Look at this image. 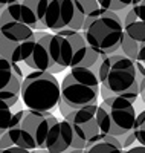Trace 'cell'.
<instances>
[{
	"label": "cell",
	"mask_w": 145,
	"mask_h": 153,
	"mask_svg": "<svg viewBox=\"0 0 145 153\" xmlns=\"http://www.w3.org/2000/svg\"><path fill=\"white\" fill-rule=\"evenodd\" d=\"M124 149L119 143V139L113 135L98 133L92 136L84 146L83 152L87 153H121Z\"/></svg>",
	"instance_id": "cell-14"
},
{
	"label": "cell",
	"mask_w": 145,
	"mask_h": 153,
	"mask_svg": "<svg viewBox=\"0 0 145 153\" xmlns=\"http://www.w3.org/2000/svg\"><path fill=\"white\" fill-rule=\"evenodd\" d=\"M63 118L67 120L73 132L72 146L66 153L83 152L89 139L99 133L98 124H96V104H89V106L73 109L67 115H64Z\"/></svg>",
	"instance_id": "cell-8"
},
{
	"label": "cell",
	"mask_w": 145,
	"mask_h": 153,
	"mask_svg": "<svg viewBox=\"0 0 145 153\" xmlns=\"http://www.w3.org/2000/svg\"><path fill=\"white\" fill-rule=\"evenodd\" d=\"M75 19V8L72 0H50L43 23L46 29L50 32H57L60 29H69Z\"/></svg>",
	"instance_id": "cell-9"
},
{
	"label": "cell",
	"mask_w": 145,
	"mask_h": 153,
	"mask_svg": "<svg viewBox=\"0 0 145 153\" xmlns=\"http://www.w3.org/2000/svg\"><path fill=\"white\" fill-rule=\"evenodd\" d=\"M131 132L136 136V143L144 144L145 146V112L141 110L139 113H136V118L131 127Z\"/></svg>",
	"instance_id": "cell-18"
},
{
	"label": "cell",
	"mask_w": 145,
	"mask_h": 153,
	"mask_svg": "<svg viewBox=\"0 0 145 153\" xmlns=\"http://www.w3.org/2000/svg\"><path fill=\"white\" fill-rule=\"evenodd\" d=\"M57 107L60 109V113H61V117H64V115H67V113H69L70 110H73V109H72L70 106H67V104H66V103H64V101H63L61 98L58 100V104H57Z\"/></svg>",
	"instance_id": "cell-22"
},
{
	"label": "cell",
	"mask_w": 145,
	"mask_h": 153,
	"mask_svg": "<svg viewBox=\"0 0 145 153\" xmlns=\"http://www.w3.org/2000/svg\"><path fill=\"white\" fill-rule=\"evenodd\" d=\"M130 9L141 19H144V12H145V0H131Z\"/></svg>",
	"instance_id": "cell-20"
},
{
	"label": "cell",
	"mask_w": 145,
	"mask_h": 153,
	"mask_svg": "<svg viewBox=\"0 0 145 153\" xmlns=\"http://www.w3.org/2000/svg\"><path fill=\"white\" fill-rule=\"evenodd\" d=\"M3 8H5V5H2V3H0V11H2Z\"/></svg>",
	"instance_id": "cell-25"
},
{
	"label": "cell",
	"mask_w": 145,
	"mask_h": 153,
	"mask_svg": "<svg viewBox=\"0 0 145 153\" xmlns=\"http://www.w3.org/2000/svg\"><path fill=\"white\" fill-rule=\"evenodd\" d=\"M64 75L60 84V98L72 109L89 104H98L99 80L90 68L73 66Z\"/></svg>",
	"instance_id": "cell-4"
},
{
	"label": "cell",
	"mask_w": 145,
	"mask_h": 153,
	"mask_svg": "<svg viewBox=\"0 0 145 153\" xmlns=\"http://www.w3.org/2000/svg\"><path fill=\"white\" fill-rule=\"evenodd\" d=\"M29 150L28 149H24V147H20V146H11L5 150H2L0 153H28Z\"/></svg>",
	"instance_id": "cell-21"
},
{
	"label": "cell",
	"mask_w": 145,
	"mask_h": 153,
	"mask_svg": "<svg viewBox=\"0 0 145 153\" xmlns=\"http://www.w3.org/2000/svg\"><path fill=\"white\" fill-rule=\"evenodd\" d=\"M136 107L121 95H109L96 104V124L99 133L119 136L131 130L136 118Z\"/></svg>",
	"instance_id": "cell-5"
},
{
	"label": "cell",
	"mask_w": 145,
	"mask_h": 153,
	"mask_svg": "<svg viewBox=\"0 0 145 153\" xmlns=\"http://www.w3.org/2000/svg\"><path fill=\"white\" fill-rule=\"evenodd\" d=\"M20 98L26 109L52 112L60 100V83L55 74L44 71L28 72L20 84Z\"/></svg>",
	"instance_id": "cell-3"
},
{
	"label": "cell",
	"mask_w": 145,
	"mask_h": 153,
	"mask_svg": "<svg viewBox=\"0 0 145 153\" xmlns=\"http://www.w3.org/2000/svg\"><path fill=\"white\" fill-rule=\"evenodd\" d=\"M32 34H34V29L20 23L18 20L12 19L5 8L0 11V35L6 38L8 42L21 43L24 40H28Z\"/></svg>",
	"instance_id": "cell-12"
},
{
	"label": "cell",
	"mask_w": 145,
	"mask_h": 153,
	"mask_svg": "<svg viewBox=\"0 0 145 153\" xmlns=\"http://www.w3.org/2000/svg\"><path fill=\"white\" fill-rule=\"evenodd\" d=\"M0 3H2V5H5V6H6V3H8V0H0Z\"/></svg>",
	"instance_id": "cell-24"
},
{
	"label": "cell",
	"mask_w": 145,
	"mask_h": 153,
	"mask_svg": "<svg viewBox=\"0 0 145 153\" xmlns=\"http://www.w3.org/2000/svg\"><path fill=\"white\" fill-rule=\"evenodd\" d=\"M122 28H124V34L127 37H130L133 42L139 43V45H145V23L144 19L138 17L133 11L127 9L125 17L122 19Z\"/></svg>",
	"instance_id": "cell-15"
},
{
	"label": "cell",
	"mask_w": 145,
	"mask_h": 153,
	"mask_svg": "<svg viewBox=\"0 0 145 153\" xmlns=\"http://www.w3.org/2000/svg\"><path fill=\"white\" fill-rule=\"evenodd\" d=\"M54 120V113L49 110L40 112L32 109H23L18 120L12 124L16 130V146L24 147L29 152L44 149L46 135Z\"/></svg>",
	"instance_id": "cell-6"
},
{
	"label": "cell",
	"mask_w": 145,
	"mask_h": 153,
	"mask_svg": "<svg viewBox=\"0 0 145 153\" xmlns=\"http://www.w3.org/2000/svg\"><path fill=\"white\" fill-rule=\"evenodd\" d=\"M20 84L21 78L12 69L11 63L0 55V98L11 107L20 101Z\"/></svg>",
	"instance_id": "cell-11"
},
{
	"label": "cell",
	"mask_w": 145,
	"mask_h": 153,
	"mask_svg": "<svg viewBox=\"0 0 145 153\" xmlns=\"http://www.w3.org/2000/svg\"><path fill=\"white\" fill-rule=\"evenodd\" d=\"M50 35L52 32L37 29L28 40L18 43L20 58L31 71H44L50 74L64 72V69L57 66L52 58Z\"/></svg>",
	"instance_id": "cell-7"
},
{
	"label": "cell",
	"mask_w": 145,
	"mask_h": 153,
	"mask_svg": "<svg viewBox=\"0 0 145 153\" xmlns=\"http://www.w3.org/2000/svg\"><path fill=\"white\" fill-rule=\"evenodd\" d=\"M144 147H145L144 144H139V147H135V149H130L128 152H130V153H144V150H145Z\"/></svg>",
	"instance_id": "cell-23"
},
{
	"label": "cell",
	"mask_w": 145,
	"mask_h": 153,
	"mask_svg": "<svg viewBox=\"0 0 145 153\" xmlns=\"http://www.w3.org/2000/svg\"><path fill=\"white\" fill-rule=\"evenodd\" d=\"M80 31L87 45L102 57L116 52L124 35L119 16L115 11H107L99 6L84 19Z\"/></svg>",
	"instance_id": "cell-2"
},
{
	"label": "cell",
	"mask_w": 145,
	"mask_h": 153,
	"mask_svg": "<svg viewBox=\"0 0 145 153\" xmlns=\"http://www.w3.org/2000/svg\"><path fill=\"white\" fill-rule=\"evenodd\" d=\"M145 72H139L133 60L113 52L105 55L98 69L99 95L101 98L109 95H121L130 103H136L138 98L144 97Z\"/></svg>",
	"instance_id": "cell-1"
},
{
	"label": "cell",
	"mask_w": 145,
	"mask_h": 153,
	"mask_svg": "<svg viewBox=\"0 0 145 153\" xmlns=\"http://www.w3.org/2000/svg\"><path fill=\"white\" fill-rule=\"evenodd\" d=\"M72 141H73V132L67 120L55 118L47 130L44 150L50 153H66L72 146Z\"/></svg>",
	"instance_id": "cell-10"
},
{
	"label": "cell",
	"mask_w": 145,
	"mask_h": 153,
	"mask_svg": "<svg viewBox=\"0 0 145 153\" xmlns=\"http://www.w3.org/2000/svg\"><path fill=\"white\" fill-rule=\"evenodd\" d=\"M21 110H23L21 107L17 110H12V107L6 101L0 98V135L17 121V118L21 115Z\"/></svg>",
	"instance_id": "cell-17"
},
{
	"label": "cell",
	"mask_w": 145,
	"mask_h": 153,
	"mask_svg": "<svg viewBox=\"0 0 145 153\" xmlns=\"http://www.w3.org/2000/svg\"><path fill=\"white\" fill-rule=\"evenodd\" d=\"M116 52L128 57L133 61H144L145 60V45H139V43L133 42L130 37H127L124 34L122 40H121V45L116 49Z\"/></svg>",
	"instance_id": "cell-16"
},
{
	"label": "cell",
	"mask_w": 145,
	"mask_h": 153,
	"mask_svg": "<svg viewBox=\"0 0 145 153\" xmlns=\"http://www.w3.org/2000/svg\"><path fill=\"white\" fill-rule=\"evenodd\" d=\"M6 12L12 17V19H16L18 20L20 23L26 25V26H29L31 29L37 31V29H40V31H46L44 28V25L38 20V17L35 16V12L31 9V6L24 2V0H17V2H11L5 6Z\"/></svg>",
	"instance_id": "cell-13"
},
{
	"label": "cell",
	"mask_w": 145,
	"mask_h": 153,
	"mask_svg": "<svg viewBox=\"0 0 145 153\" xmlns=\"http://www.w3.org/2000/svg\"><path fill=\"white\" fill-rule=\"evenodd\" d=\"M99 8L107 9V11H121L130 6L131 0H96Z\"/></svg>",
	"instance_id": "cell-19"
}]
</instances>
